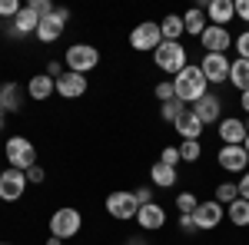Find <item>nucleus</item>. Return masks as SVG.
I'll return each mask as SVG.
<instances>
[{
    "label": "nucleus",
    "instance_id": "1",
    "mask_svg": "<svg viewBox=\"0 0 249 245\" xmlns=\"http://www.w3.org/2000/svg\"><path fill=\"white\" fill-rule=\"evenodd\" d=\"M173 93H176L179 103H186V106L199 103L203 96L210 93V83H206V76H203V70H199V63H190L183 73L173 76Z\"/></svg>",
    "mask_w": 249,
    "mask_h": 245
},
{
    "label": "nucleus",
    "instance_id": "2",
    "mask_svg": "<svg viewBox=\"0 0 249 245\" xmlns=\"http://www.w3.org/2000/svg\"><path fill=\"white\" fill-rule=\"evenodd\" d=\"M153 63L163 70V73H183L186 66H190V60H186V47L183 43H176V40H163L160 47L153 50Z\"/></svg>",
    "mask_w": 249,
    "mask_h": 245
},
{
    "label": "nucleus",
    "instance_id": "3",
    "mask_svg": "<svg viewBox=\"0 0 249 245\" xmlns=\"http://www.w3.org/2000/svg\"><path fill=\"white\" fill-rule=\"evenodd\" d=\"M3 156H7V163H10V169H34L37 166V146L27 139V136H10L7 143H3Z\"/></svg>",
    "mask_w": 249,
    "mask_h": 245
},
{
    "label": "nucleus",
    "instance_id": "4",
    "mask_svg": "<svg viewBox=\"0 0 249 245\" xmlns=\"http://www.w3.org/2000/svg\"><path fill=\"white\" fill-rule=\"evenodd\" d=\"M63 63H67L70 73H83V76H87L90 70H96V63H100V50H96L93 43H73V47H67Z\"/></svg>",
    "mask_w": 249,
    "mask_h": 245
},
{
    "label": "nucleus",
    "instance_id": "5",
    "mask_svg": "<svg viewBox=\"0 0 249 245\" xmlns=\"http://www.w3.org/2000/svg\"><path fill=\"white\" fill-rule=\"evenodd\" d=\"M80 229H83V215L73 206H63L50 215V235H57V239H73Z\"/></svg>",
    "mask_w": 249,
    "mask_h": 245
},
{
    "label": "nucleus",
    "instance_id": "6",
    "mask_svg": "<svg viewBox=\"0 0 249 245\" xmlns=\"http://www.w3.org/2000/svg\"><path fill=\"white\" fill-rule=\"evenodd\" d=\"M160 43H163V33H160V23H153V20H143L130 30V47L136 53H153Z\"/></svg>",
    "mask_w": 249,
    "mask_h": 245
},
{
    "label": "nucleus",
    "instance_id": "7",
    "mask_svg": "<svg viewBox=\"0 0 249 245\" xmlns=\"http://www.w3.org/2000/svg\"><path fill=\"white\" fill-rule=\"evenodd\" d=\"M230 66H232V60L226 53H203V60H199V70H203L210 86L230 83Z\"/></svg>",
    "mask_w": 249,
    "mask_h": 245
},
{
    "label": "nucleus",
    "instance_id": "8",
    "mask_svg": "<svg viewBox=\"0 0 249 245\" xmlns=\"http://www.w3.org/2000/svg\"><path fill=\"white\" fill-rule=\"evenodd\" d=\"M107 212L113 215L116 222H130V219H136V212H140V202H136L133 192H110L107 196Z\"/></svg>",
    "mask_w": 249,
    "mask_h": 245
},
{
    "label": "nucleus",
    "instance_id": "9",
    "mask_svg": "<svg viewBox=\"0 0 249 245\" xmlns=\"http://www.w3.org/2000/svg\"><path fill=\"white\" fill-rule=\"evenodd\" d=\"M67 20H70V10H67V7H57L50 17L40 20L37 40H40V43H57V40L63 37V30H67Z\"/></svg>",
    "mask_w": 249,
    "mask_h": 245
},
{
    "label": "nucleus",
    "instance_id": "10",
    "mask_svg": "<svg viewBox=\"0 0 249 245\" xmlns=\"http://www.w3.org/2000/svg\"><path fill=\"white\" fill-rule=\"evenodd\" d=\"M216 132H219V139H223V146H243L249 136V126L243 116H223L219 123H216Z\"/></svg>",
    "mask_w": 249,
    "mask_h": 245
},
{
    "label": "nucleus",
    "instance_id": "11",
    "mask_svg": "<svg viewBox=\"0 0 249 245\" xmlns=\"http://www.w3.org/2000/svg\"><path fill=\"white\" fill-rule=\"evenodd\" d=\"M27 172L20 169H3L0 172V199L3 202H17V199H23V192H27Z\"/></svg>",
    "mask_w": 249,
    "mask_h": 245
},
{
    "label": "nucleus",
    "instance_id": "12",
    "mask_svg": "<svg viewBox=\"0 0 249 245\" xmlns=\"http://www.w3.org/2000/svg\"><path fill=\"white\" fill-rule=\"evenodd\" d=\"M223 215H226V206H219L216 199L199 202V209L193 212V219H196V229H199V232H213V229L223 222Z\"/></svg>",
    "mask_w": 249,
    "mask_h": 245
},
{
    "label": "nucleus",
    "instance_id": "13",
    "mask_svg": "<svg viewBox=\"0 0 249 245\" xmlns=\"http://www.w3.org/2000/svg\"><path fill=\"white\" fill-rule=\"evenodd\" d=\"M87 90H90V80L83 73H67L57 80V96H63V99H80V96H87Z\"/></svg>",
    "mask_w": 249,
    "mask_h": 245
},
{
    "label": "nucleus",
    "instance_id": "14",
    "mask_svg": "<svg viewBox=\"0 0 249 245\" xmlns=\"http://www.w3.org/2000/svg\"><path fill=\"white\" fill-rule=\"evenodd\" d=\"M136 226L143 229V232H160V229L166 226V209L160 206V202H150V206H140V212H136L133 219Z\"/></svg>",
    "mask_w": 249,
    "mask_h": 245
},
{
    "label": "nucleus",
    "instance_id": "15",
    "mask_svg": "<svg viewBox=\"0 0 249 245\" xmlns=\"http://www.w3.org/2000/svg\"><path fill=\"white\" fill-rule=\"evenodd\" d=\"M216 159H219V166L226 172H239L243 176L249 169V152L243 146H219V156Z\"/></svg>",
    "mask_w": 249,
    "mask_h": 245
},
{
    "label": "nucleus",
    "instance_id": "16",
    "mask_svg": "<svg viewBox=\"0 0 249 245\" xmlns=\"http://www.w3.org/2000/svg\"><path fill=\"white\" fill-rule=\"evenodd\" d=\"M199 43H203V50H206V53H226V50H230L232 47V37H230V30H226V27H206V33H203V37H199Z\"/></svg>",
    "mask_w": 249,
    "mask_h": 245
},
{
    "label": "nucleus",
    "instance_id": "17",
    "mask_svg": "<svg viewBox=\"0 0 249 245\" xmlns=\"http://www.w3.org/2000/svg\"><path fill=\"white\" fill-rule=\"evenodd\" d=\"M193 113L203 119V126H210V123H219L223 119V99L216 93H206L199 103H193Z\"/></svg>",
    "mask_w": 249,
    "mask_h": 245
},
{
    "label": "nucleus",
    "instance_id": "18",
    "mask_svg": "<svg viewBox=\"0 0 249 245\" xmlns=\"http://www.w3.org/2000/svg\"><path fill=\"white\" fill-rule=\"evenodd\" d=\"M37 27H40V17L23 3V10H20L17 17L10 20V27H7V33L14 40H20V37H27V33H37Z\"/></svg>",
    "mask_w": 249,
    "mask_h": 245
},
{
    "label": "nucleus",
    "instance_id": "19",
    "mask_svg": "<svg viewBox=\"0 0 249 245\" xmlns=\"http://www.w3.org/2000/svg\"><path fill=\"white\" fill-rule=\"evenodd\" d=\"M173 130L179 132V136H183V139H199V136H203V130H206V126H203V119H199V116L193 113V106H186V110H183V113L176 116V123H173Z\"/></svg>",
    "mask_w": 249,
    "mask_h": 245
},
{
    "label": "nucleus",
    "instance_id": "20",
    "mask_svg": "<svg viewBox=\"0 0 249 245\" xmlns=\"http://www.w3.org/2000/svg\"><path fill=\"white\" fill-rule=\"evenodd\" d=\"M206 17L213 27H226L236 17V0H210L206 3Z\"/></svg>",
    "mask_w": 249,
    "mask_h": 245
},
{
    "label": "nucleus",
    "instance_id": "21",
    "mask_svg": "<svg viewBox=\"0 0 249 245\" xmlns=\"http://www.w3.org/2000/svg\"><path fill=\"white\" fill-rule=\"evenodd\" d=\"M53 93H57V80H50L47 73L30 76V83H27V96H34L37 103H43V99H50Z\"/></svg>",
    "mask_w": 249,
    "mask_h": 245
},
{
    "label": "nucleus",
    "instance_id": "22",
    "mask_svg": "<svg viewBox=\"0 0 249 245\" xmlns=\"http://www.w3.org/2000/svg\"><path fill=\"white\" fill-rule=\"evenodd\" d=\"M23 106V90L17 83H3L0 86V113H20Z\"/></svg>",
    "mask_w": 249,
    "mask_h": 245
},
{
    "label": "nucleus",
    "instance_id": "23",
    "mask_svg": "<svg viewBox=\"0 0 249 245\" xmlns=\"http://www.w3.org/2000/svg\"><path fill=\"white\" fill-rule=\"evenodd\" d=\"M150 179H153L156 189H173L176 182H179V172L173 169V166H166V163H153V169H150Z\"/></svg>",
    "mask_w": 249,
    "mask_h": 245
},
{
    "label": "nucleus",
    "instance_id": "24",
    "mask_svg": "<svg viewBox=\"0 0 249 245\" xmlns=\"http://www.w3.org/2000/svg\"><path fill=\"white\" fill-rule=\"evenodd\" d=\"M183 27H186V33H190V37H203V33H206V27H210L206 10H199V7L186 10V14H183Z\"/></svg>",
    "mask_w": 249,
    "mask_h": 245
},
{
    "label": "nucleus",
    "instance_id": "25",
    "mask_svg": "<svg viewBox=\"0 0 249 245\" xmlns=\"http://www.w3.org/2000/svg\"><path fill=\"white\" fill-rule=\"evenodd\" d=\"M230 83L239 90V93H246L249 90V60H232V66H230Z\"/></svg>",
    "mask_w": 249,
    "mask_h": 245
},
{
    "label": "nucleus",
    "instance_id": "26",
    "mask_svg": "<svg viewBox=\"0 0 249 245\" xmlns=\"http://www.w3.org/2000/svg\"><path fill=\"white\" fill-rule=\"evenodd\" d=\"M160 33H163V40H176V43H179V37L186 33V27H183V17H176V14H166V17L160 20Z\"/></svg>",
    "mask_w": 249,
    "mask_h": 245
},
{
    "label": "nucleus",
    "instance_id": "27",
    "mask_svg": "<svg viewBox=\"0 0 249 245\" xmlns=\"http://www.w3.org/2000/svg\"><path fill=\"white\" fill-rule=\"evenodd\" d=\"M226 219H230L236 229H246L249 226V202H246V199L230 202V206H226Z\"/></svg>",
    "mask_w": 249,
    "mask_h": 245
},
{
    "label": "nucleus",
    "instance_id": "28",
    "mask_svg": "<svg viewBox=\"0 0 249 245\" xmlns=\"http://www.w3.org/2000/svg\"><path fill=\"white\" fill-rule=\"evenodd\" d=\"M213 199H216L219 206H230V202H236V199H239V186H236V182H219Z\"/></svg>",
    "mask_w": 249,
    "mask_h": 245
},
{
    "label": "nucleus",
    "instance_id": "29",
    "mask_svg": "<svg viewBox=\"0 0 249 245\" xmlns=\"http://www.w3.org/2000/svg\"><path fill=\"white\" fill-rule=\"evenodd\" d=\"M199 156H203L199 139H183V143H179V159H183V163H196Z\"/></svg>",
    "mask_w": 249,
    "mask_h": 245
},
{
    "label": "nucleus",
    "instance_id": "30",
    "mask_svg": "<svg viewBox=\"0 0 249 245\" xmlns=\"http://www.w3.org/2000/svg\"><path fill=\"white\" fill-rule=\"evenodd\" d=\"M176 209H179V215H193V212L199 209V199H196L193 192H179V196H176Z\"/></svg>",
    "mask_w": 249,
    "mask_h": 245
},
{
    "label": "nucleus",
    "instance_id": "31",
    "mask_svg": "<svg viewBox=\"0 0 249 245\" xmlns=\"http://www.w3.org/2000/svg\"><path fill=\"white\" fill-rule=\"evenodd\" d=\"M186 110V103H179V99H170V103H160V116L166 119V123H176V116Z\"/></svg>",
    "mask_w": 249,
    "mask_h": 245
},
{
    "label": "nucleus",
    "instance_id": "32",
    "mask_svg": "<svg viewBox=\"0 0 249 245\" xmlns=\"http://www.w3.org/2000/svg\"><path fill=\"white\" fill-rule=\"evenodd\" d=\"M156 99L160 103H170V99H176V93H173V80H163V83H156Z\"/></svg>",
    "mask_w": 249,
    "mask_h": 245
},
{
    "label": "nucleus",
    "instance_id": "33",
    "mask_svg": "<svg viewBox=\"0 0 249 245\" xmlns=\"http://www.w3.org/2000/svg\"><path fill=\"white\" fill-rule=\"evenodd\" d=\"M27 7H30V10H34V14H37L40 20H43V17H50V14H53V10H57V7H53V3H50V0H30V3H27Z\"/></svg>",
    "mask_w": 249,
    "mask_h": 245
},
{
    "label": "nucleus",
    "instance_id": "34",
    "mask_svg": "<svg viewBox=\"0 0 249 245\" xmlns=\"http://www.w3.org/2000/svg\"><path fill=\"white\" fill-rule=\"evenodd\" d=\"M160 163H166V166H173V169H176V166L183 163V159H179V146H166V149L160 152Z\"/></svg>",
    "mask_w": 249,
    "mask_h": 245
},
{
    "label": "nucleus",
    "instance_id": "35",
    "mask_svg": "<svg viewBox=\"0 0 249 245\" xmlns=\"http://www.w3.org/2000/svg\"><path fill=\"white\" fill-rule=\"evenodd\" d=\"M20 10H23V3H20V0H0V17H17Z\"/></svg>",
    "mask_w": 249,
    "mask_h": 245
},
{
    "label": "nucleus",
    "instance_id": "36",
    "mask_svg": "<svg viewBox=\"0 0 249 245\" xmlns=\"http://www.w3.org/2000/svg\"><path fill=\"white\" fill-rule=\"evenodd\" d=\"M232 47H236V53H239V60H249V30H243L239 37L232 40Z\"/></svg>",
    "mask_w": 249,
    "mask_h": 245
},
{
    "label": "nucleus",
    "instance_id": "37",
    "mask_svg": "<svg viewBox=\"0 0 249 245\" xmlns=\"http://www.w3.org/2000/svg\"><path fill=\"white\" fill-rule=\"evenodd\" d=\"M133 196H136V202H140V206H150V202H153V189H150V186H140Z\"/></svg>",
    "mask_w": 249,
    "mask_h": 245
},
{
    "label": "nucleus",
    "instance_id": "38",
    "mask_svg": "<svg viewBox=\"0 0 249 245\" xmlns=\"http://www.w3.org/2000/svg\"><path fill=\"white\" fill-rule=\"evenodd\" d=\"M43 179H47V172L40 169V166H34V169H27V182H30V186H40Z\"/></svg>",
    "mask_w": 249,
    "mask_h": 245
},
{
    "label": "nucleus",
    "instance_id": "39",
    "mask_svg": "<svg viewBox=\"0 0 249 245\" xmlns=\"http://www.w3.org/2000/svg\"><path fill=\"white\" fill-rule=\"evenodd\" d=\"M63 73H67V70H63V63H57V60H50V63H47V76H50V80H60Z\"/></svg>",
    "mask_w": 249,
    "mask_h": 245
},
{
    "label": "nucleus",
    "instance_id": "40",
    "mask_svg": "<svg viewBox=\"0 0 249 245\" xmlns=\"http://www.w3.org/2000/svg\"><path fill=\"white\" fill-rule=\"evenodd\" d=\"M236 186H239V199H246V202H249V169L239 176V182H236Z\"/></svg>",
    "mask_w": 249,
    "mask_h": 245
},
{
    "label": "nucleus",
    "instance_id": "41",
    "mask_svg": "<svg viewBox=\"0 0 249 245\" xmlns=\"http://www.w3.org/2000/svg\"><path fill=\"white\" fill-rule=\"evenodd\" d=\"M236 17L243 23H249V0H236Z\"/></svg>",
    "mask_w": 249,
    "mask_h": 245
},
{
    "label": "nucleus",
    "instance_id": "42",
    "mask_svg": "<svg viewBox=\"0 0 249 245\" xmlns=\"http://www.w3.org/2000/svg\"><path fill=\"white\" fill-rule=\"evenodd\" d=\"M179 229H183L186 235H193V232H196V219H193V215H179Z\"/></svg>",
    "mask_w": 249,
    "mask_h": 245
},
{
    "label": "nucleus",
    "instance_id": "43",
    "mask_svg": "<svg viewBox=\"0 0 249 245\" xmlns=\"http://www.w3.org/2000/svg\"><path fill=\"white\" fill-rule=\"evenodd\" d=\"M239 110L249 116V90H246V93H239Z\"/></svg>",
    "mask_w": 249,
    "mask_h": 245
},
{
    "label": "nucleus",
    "instance_id": "44",
    "mask_svg": "<svg viewBox=\"0 0 249 245\" xmlns=\"http://www.w3.org/2000/svg\"><path fill=\"white\" fill-rule=\"evenodd\" d=\"M47 245H63V239H57V235H50V239H47Z\"/></svg>",
    "mask_w": 249,
    "mask_h": 245
},
{
    "label": "nucleus",
    "instance_id": "45",
    "mask_svg": "<svg viewBox=\"0 0 249 245\" xmlns=\"http://www.w3.org/2000/svg\"><path fill=\"white\" fill-rule=\"evenodd\" d=\"M126 245H150V242H146V239H130Z\"/></svg>",
    "mask_w": 249,
    "mask_h": 245
},
{
    "label": "nucleus",
    "instance_id": "46",
    "mask_svg": "<svg viewBox=\"0 0 249 245\" xmlns=\"http://www.w3.org/2000/svg\"><path fill=\"white\" fill-rule=\"evenodd\" d=\"M243 149H246V152H249V136H246V143H243Z\"/></svg>",
    "mask_w": 249,
    "mask_h": 245
},
{
    "label": "nucleus",
    "instance_id": "47",
    "mask_svg": "<svg viewBox=\"0 0 249 245\" xmlns=\"http://www.w3.org/2000/svg\"><path fill=\"white\" fill-rule=\"evenodd\" d=\"M0 132H3V113H0Z\"/></svg>",
    "mask_w": 249,
    "mask_h": 245
},
{
    "label": "nucleus",
    "instance_id": "48",
    "mask_svg": "<svg viewBox=\"0 0 249 245\" xmlns=\"http://www.w3.org/2000/svg\"><path fill=\"white\" fill-rule=\"evenodd\" d=\"M0 245H14V242H0Z\"/></svg>",
    "mask_w": 249,
    "mask_h": 245
},
{
    "label": "nucleus",
    "instance_id": "49",
    "mask_svg": "<svg viewBox=\"0 0 249 245\" xmlns=\"http://www.w3.org/2000/svg\"><path fill=\"white\" fill-rule=\"evenodd\" d=\"M0 172H3V169H0Z\"/></svg>",
    "mask_w": 249,
    "mask_h": 245
}]
</instances>
